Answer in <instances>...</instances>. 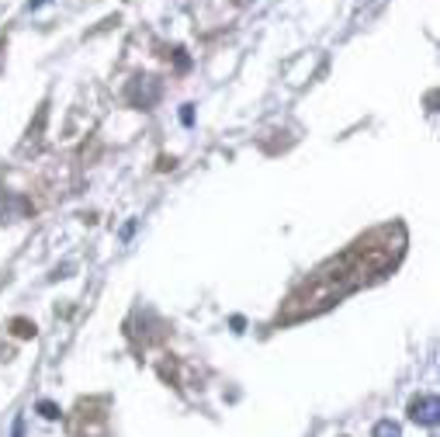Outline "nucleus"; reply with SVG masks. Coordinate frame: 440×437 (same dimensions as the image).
<instances>
[{
  "label": "nucleus",
  "instance_id": "5",
  "mask_svg": "<svg viewBox=\"0 0 440 437\" xmlns=\"http://www.w3.org/2000/svg\"><path fill=\"white\" fill-rule=\"evenodd\" d=\"M10 437H24V417H17V420H14V427H10Z\"/></svg>",
  "mask_w": 440,
  "mask_h": 437
},
{
  "label": "nucleus",
  "instance_id": "4",
  "mask_svg": "<svg viewBox=\"0 0 440 437\" xmlns=\"http://www.w3.org/2000/svg\"><path fill=\"white\" fill-rule=\"evenodd\" d=\"M14 330H17V337H35V327H31V323H24V320H17V323H14Z\"/></svg>",
  "mask_w": 440,
  "mask_h": 437
},
{
  "label": "nucleus",
  "instance_id": "1",
  "mask_svg": "<svg viewBox=\"0 0 440 437\" xmlns=\"http://www.w3.org/2000/svg\"><path fill=\"white\" fill-rule=\"evenodd\" d=\"M409 420L420 427H437L440 424V399L437 396H420L409 403Z\"/></svg>",
  "mask_w": 440,
  "mask_h": 437
},
{
  "label": "nucleus",
  "instance_id": "3",
  "mask_svg": "<svg viewBox=\"0 0 440 437\" xmlns=\"http://www.w3.org/2000/svg\"><path fill=\"white\" fill-rule=\"evenodd\" d=\"M38 413H42L45 420H56V417H59V406L49 403V399H42V403H38Z\"/></svg>",
  "mask_w": 440,
  "mask_h": 437
},
{
  "label": "nucleus",
  "instance_id": "7",
  "mask_svg": "<svg viewBox=\"0 0 440 437\" xmlns=\"http://www.w3.org/2000/svg\"><path fill=\"white\" fill-rule=\"evenodd\" d=\"M49 0H28V10H38V7H45Z\"/></svg>",
  "mask_w": 440,
  "mask_h": 437
},
{
  "label": "nucleus",
  "instance_id": "2",
  "mask_svg": "<svg viewBox=\"0 0 440 437\" xmlns=\"http://www.w3.org/2000/svg\"><path fill=\"white\" fill-rule=\"evenodd\" d=\"M371 437H402V427H399L395 420H378L374 431H371Z\"/></svg>",
  "mask_w": 440,
  "mask_h": 437
},
{
  "label": "nucleus",
  "instance_id": "6",
  "mask_svg": "<svg viewBox=\"0 0 440 437\" xmlns=\"http://www.w3.org/2000/svg\"><path fill=\"white\" fill-rule=\"evenodd\" d=\"M180 122H184V125H191V122H194V111H191V104H184V111H180Z\"/></svg>",
  "mask_w": 440,
  "mask_h": 437
}]
</instances>
